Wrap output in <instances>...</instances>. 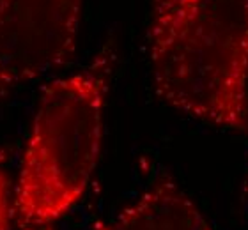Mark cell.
I'll return each mask as SVG.
<instances>
[{
    "label": "cell",
    "mask_w": 248,
    "mask_h": 230,
    "mask_svg": "<svg viewBox=\"0 0 248 230\" xmlns=\"http://www.w3.org/2000/svg\"><path fill=\"white\" fill-rule=\"evenodd\" d=\"M245 189L248 191V167H247V179H245Z\"/></svg>",
    "instance_id": "6"
},
{
    "label": "cell",
    "mask_w": 248,
    "mask_h": 230,
    "mask_svg": "<svg viewBox=\"0 0 248 230\" xmlns=\"http://www.w3.org/2000/svg\"><path fill=\"white\" fill-rule=\"evenodd\" d=\"M31 230H46V229H31Z\"/></svg>",
    "instance_id": "8"
},
{
    "label": "cell",
    "mask_w": 248,
    "mask_h": 230,
    "mask_svg": "<svg viewBox=\"0 0 248 230\" xmlns=\"http://www.w3.org/2000/svg\"><path fill=\"white\" fill-rule=\"evenodd\" d=\"M83 0H4L0 97L62 67L77 48Z\"/></svg>",
    "instance_id": "3"
},
{
    "label": "cell",
    "mask_w": 248,
    "mask_h": 230,
    "mask_svg": "<svg viewBox=\"0 0 248 230\" xmlns=\"http://www.w3.org/2000/svg\"><path fill=\"white\" fill-rule=\"evenodd\" d=\"M11 184L7 175L0 172V230H9L13 205H11Z\"/></svg>",
    "instance_id": "5"
},
{
    "label": "cell",
    "mask_w": 248,
    "mask_h": 230,
    "mask_svg": "<svg viewBox=\"0 0 248 230\" xmlns=\"http://www.w3.org/2000/svg\"><path fill=\"white\" fill-rule=\"evenodd\" d=\"M2 7H4V0H0V13H2Z\"/></svg>",
    "instance_id": "7"
},
{
    "label": "cell",
    "mask_w": 248,
    "mask_h": 230,
    "mask_svg": "<svg viewBox=\"0 0 248 230\" xmlns=\"http://www.w3.org/2000/svg\"><path fill=\"white\" fill-rule=\"evenodd\" d=\"M115 51L53 80L39 97L16 181L15 209L31 225L59 220L82 200L101 154Z\"/></svg>",
    "instance_id": "2"
},
{
    "label": "cell",
    "mask_w": 248,
    "mask_h": 230,
    "mask_svg": "<svg viewBox=\"0 0 248 230\" xmlns=\"http://www.w3.org/2000/svg\"><path fill=\"white\" fill-rule=\"evenodd\" d=\"M147 61L156 94L227 131L248 124V0H151Z\"/></svg>",
    "instance_id": "1"
},
{
    "label": "cell",
    "mask_w": 248,
    "mask_h": 230,
    "mask_svg": "<svg viewBox=\"0 0 248 230\" xmlns=\"http://www.w3.org/2000/svg\"><path fill=\"white\" fill-rule=\"evenodd\" d=\"M101 230H215L199 205L172 179H161Z\"/></svg>",
    "instance_id": "4"
}]
</instances>
